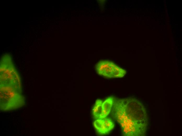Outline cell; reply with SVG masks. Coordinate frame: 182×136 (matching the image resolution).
Segmentation results:
<instances>
[{"label":"cell","instance_id":"cell-5","mask_svg":"<svg viewBox=\"0 0 182 136\" xmlns=\"http://www.w3.org/2000/svg\"><path fill=\"white\" fill-rule=\"evenodd\" d=\"M102 100L97 99L95 101L92 110L93 116L95 119L100 118L102 111Z\"/></svg>","mask_w":182,"mask_h":136},{"label":"cell","instance_id":"cell-3","mask_svg":"<svg viewBox=\"0 0 182 136\" xmlns=\"http://www.w3.org/2000/svg\"><path fill=\"white\" fill-rule=\"evenodd\" d=\"M93 126L99 134H106L114 128L115 125L111 119L106 117L96 119L93 123Z\"/></svg>","mask_w":182,"mask_h":136},{"label":"cell","instance_id":"cell-1","mask_svg":"<svg viewBox=\"0 0 182 136\" xmlns=\"http://www.w3.org/2000/svg\"><path fill=\"white\" fill-rule=\"evenodd\" d=\"M111 115L120 125L124 135L143 136L147 129L146 112L142 103L131 98L115 100Z\"/></svg>","mask_w":182,"mask_h":136},{"label":"cell","instance_id":"cell-4","mask_svg":"<svg viewBox=\"0 0 182 136\" xmlns=\"http://www.w3.org/2000/svg\"><path fill=\"white\" fill-rule=\"evenodd\" d=\"M113 97H108L103 102L102 104V111L99 119L106 117L111 112L114 101Z\"/></svg>","mask_w":182,"mask_h":136},{"label":"cell","instance_id":"cell-2","mask_svg":"<svg viewBox=\"0 0 182 136\" xmlns=\"http://www.w3.org/2000/svg\"><path fill=\"white\" fill-rule=\"evenodd\" d=\"M95 68L98 74L108 78L122 77L126 73L125 70L113 63L106 60L97 63Z\"/></svg>","mask_w":182,"mask_h":136}]
</instances>
